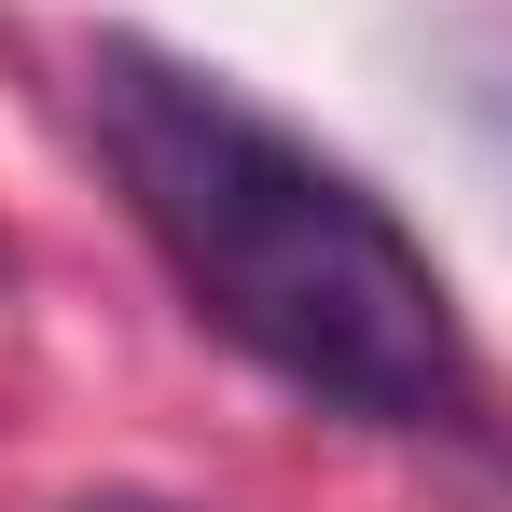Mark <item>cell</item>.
Listing matches in <instances>:
<instances>
[{
  "mask_svg": "<svg viewBox=\"0 0 512 512\" xmlns=\"http://www.w3.org/2000/svg\"><path fill=\"white\" fill-rule=\"evenodd\" d=\"M84 125L153 263L180 277V305L236 360H263L291 402L360 429H471L485 402L471 319L360 167H333L263 97L125 28L84 56Z\"/></svg>",
  "mask_w": 512,
  "mask_h": 512,
  "instance_id": "6da1fadb",
  "label": "cell"
},
{
  "mask_svg": "<svg viewBox=\"0 0 512 512\" xmlns=\"http://www.w3.org/2000/svg\"><path fill=\"white\" fill-rule=\"evenodd\" d=\"M70 512H180V499H125V485H111V499H70Z\"/></svg>",
  "mask_w": 512,
  "mask_h": 512,
  "instance_id": "7a4b0ae2",
  "label": "cell"
}]
</instances>
